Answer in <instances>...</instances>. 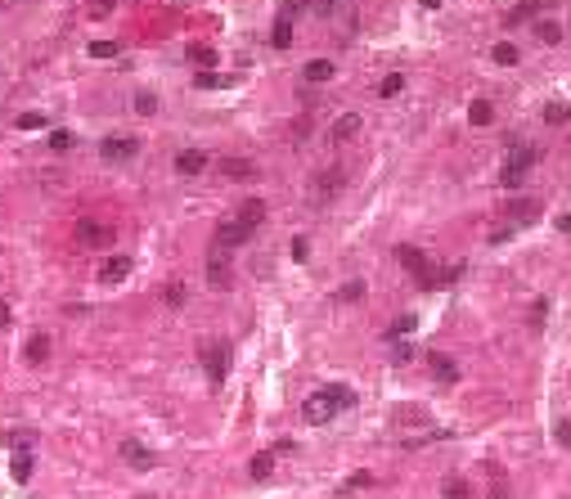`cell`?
<instances>
[{
	"mask_svg": "<svg viewBox=\"0 0 571 499\" xmlns=\"http://www.w3.org/2000/svg\"><path fill=\"white\" fill-rule=\"evenodd\" d=\"M351 136H360V113L337 117V121H333V131H329V140H333V144H347Z\"/></svg>",
	"mask_w": 571,
	"mask_h": 499,
	"instance_id": "30bf717a",
	"label": "cell"
},
{
	"mask_svg": "<svg viewBox=\"0 0 571 499\" xmlns=\"http://www.w3.org/2000/svg\"><path fill=\"white\" fill-rule=\"evenodd\" d=\"M544 117H549V121H563L567 108H563V104H549V108H544Z\"/></svg>",
	"mask_w": 571,
	"mask_h": 499,
	"instance_id": "60d3db41",
	"label": "cell"
},
{
	"mask_svg": "<svg viewBox=\"0 0 571 499\" xmlns=\"http://www.w3.org/2000/svg\"><path fill=\"white\" fill-rule=\"evenodd\" d=\"M126 275H131V261H126V257H108V261L100 265V284H121Z\"/></svg>",
	"mask_w": 571,
	"mask_h": 499,
	"instance_id": "8fae6325",
	"label": "cell"
},
{
	"mask_svg": "<svg viewBox=\"0 0 571 499\" xmlns=\"http://www.w3.org/2000/svg\"><path fill=\"white\" fill-rule=\"evenodd\" d=\"M337 297H342V301H356V297H364V284H356V279H351V284L337 288Z\"/></svg>",
	"mask_w": 571,
	"mask_h": 499,
	"instance_id": "e575fe53",
	"label": "cell"
},
{
	"mask_svg": "<svg viewBox=\"0 0 571 499\" xmlns=\"http://www.w3.org/2000/svg\"><path fill=\"white\" fill-rule=\"evenodd\" d=\"M208 279H212V288H229V279H234V270H229V252L212 248V257H208Z\"/></svg>",
	"mask_w": 571,
	"mask_h": 499,
	"instance_id": "ba28073f",
	"label": "cell"
},
{
	"mask_svg": "<svg viewBox=\"0 0 571 499\" xmlns=\"http://www.w3.org/2000/svg\"><path fill=\"white\" fill-rule=\"evenodd\" d=\"M248 472H252V477H257V481H265V477H270V472H275V455H270V450H261V455H252Z\"/></svg>",
	"mask_w": 571,
	"mask_h": 499,
	"instance_id": "7402d4cb",
	"label": "cell"
},
{
	"mask_svg": "<svg viewBox=\"0 0 571 499\" xmlns=\"http://www.w3.org/2000/svg\"><path fill=\"white\" fill-rule=\"evenodd\" d=\"M337 185H342V172H329V176H320V193L329 198V193H337Z\"/></svg>",
	"mask_w": 571,
	"mask_h": 499,
	"instance_id": "d6a6232c",
	"label": "cell"
},
{
	"mask_svg": "<svg viewBox=\"0 0 571 499\" xmlns=\"http://www.w3.org/2000/svg\"><path fill=\"white\" fill-rule=\"evenodd\" d=\"M248 239H252V229L243 225V221H225V225H216V239H212V248L229 252V248H239V243H248Z\"/></svg>",
	"mask_w": 571,
	"mask_h": 499,
	"instance_id": "8992f818",
	"label": "cell"
},
{
	"mask_svg": "<svg viewBox=\"0 0 571 499\" xmlns=\"http://www.w3.org/2000/svg\"><path fill=\"white\" fill-rule=\"evenodd\" d=\"M423 5H428V9H441V5H445V0H423Z\"/></svg>",
	"mask_w": 571,
	"mask_h": 499,
	"instance_id": "7dc6e473",
	"label": "cell"
},
{
	"mask_svg": "<svg viewBox=\"0 0 571 499\" xmlns=\"http://www.w3.org/2000/svg\"><path fill=\"white\" fill-rule=\"evenodd\" d=\"M558 229H567V234H571V216H558Z\"/></svg>",
	"mask_w": 571,
	"mask_h": 499,
	"instance_id": "bcb514c9",
	"label": "cell"
},
{
	"mask_svg": "<svg viewBox=\"0 0 571 499\" xmlns=\"http://www.w3.org/2000/svg\"><path fill=\"white\" fill-rule=\"evenodd\" d=\"M176 172H185V176L208 172V153H203V149H185V153L176 157Z\"/></svg>",
	"mask_w": 571,
	"mask_h": 499,
	"instance_id": "7c38bea8",
	"label": "cell"
},
{
	"mask_svg": "<svg viewBox=\"0 0 571 499\" xmlns=\"http://www.w3.org/2000/svg\"><path fill=\"white\" fill-rule=\"evenodd\" d=\"M104 162H131V157L140 153V140H131V136H113V140H104Z\"/></svg>",
	"mask_w": 571,
	"mask_h": 499,
	"instance_id": "52a82bcc",
	"label": "cell"
},
{
	"mask_svg": "<svg viewBox=\"0 0 571 499\" xmlns=\"http://www.w3.org/2000/svg\"><path fill=\"white\" fill-rule=\"evenodd\" d=\"M468 117L477 121V126H491V117H495V108L486 104V100H472V108H468Z\"/></svg>",
	"mask_w": 571,
	"mask_h": 499,
	"instance_id": "484cf974",
	"label": "cell"
},
{
	"mask_svg": "<svg viewBox=\"0 0 571 499\" xmlns=\"http://www.w3.org/2000/svg\"><path fill=\"white\" fill-rule=\"evenodd\" d=\"M14 126H18V131H41V126H45V117H41V113H23Z\"/></svg>",
	"mask_w": 571,
	"mask_h": 499,
	"instance_id": "1f68e13d",
	"label": "cell"
},
{
	"mask_svg": "<svg viewBox=\"0 0 571 499\" xmlns=\"http://www.w3.org/2000/svg\"><path fill=\"white\" fill-rule=\"evenodd\" d=\"M536 36H540V41H544V45H558V41H563V28H558V23H553V18H544V23H540V28H536Z\"/></svg>",
	"mask_w": 571,
	"mask_h": 499,
	"instance_id": "4316f807",
	"label": "cell"
},
{
	"mask_svg": "<svg viewBox=\"0 0 571 499\" xmlns=\"http://www.w3.org/2000/svg\"><path fill=\"white\" fill-rule=\"evenodd\" d=\"M567 117H571V108H567Z\"/></svg>",
	"mask_w": 571,
	"mask_h": 499,
	"instance_id": "c3c4849f",
	"label": "cell"
},
{
	"mask_svg": "<svg viewBox=\"0 0 571 499\" xmlns=\"http://www.w3.org/2000/svg\"><path fill=\"white\" fill-rule=\"evenodd\" d=\"M536 157H540V153L531 149V144H517V149L504 157V176H500V180H504V189H517V185H522V176H527L531 167H536Z\"/></svg>",
	"mask_w": 571,
	"mask_h": 499,
	"instance_id": "7a4b0ae2",
	"label": "cell"
},
{
	"mask_svg": "<svg viewBox=\"0 0 571 499\" xmlns=\"http://www.w3.org/2000/svg\"><path fill=\"white\" fill-rule=\"evenodd\" d=\"M198 86H203V90H212V86H225V77H221V72H198Z\"/></svg>",
	"mask_w": 571,
	"mask_h": 499,
	"instance_id": "8d00e7d4",
	"label": "cell"
},
{
	"mask_svg": "<svg viewBox=\"0 0 571 499\" xmlns=\"http://www.w3.org/2000/svg\"><path fill=\"white\" fill-rule=\"evenodd\" d=\"M540 14V0H527V5H517V9H508L504 14V28H522L527 18H536Z\"/></svg>",
	"mask_w": 571,
	"mask_h": 499,
	"instance_id": "d6986e66",
	"label": "cell"
},
{
	"mask_svg": "<svg viewBox=\"0 0 571 499\" xmlns=\"http://www.w3.org/2000/svg\"><path fill=\"white\" fill-rule=\"evenodd\" d=\"M50 149H54V153H68V149H72V136H68V131H54V136H50Z\"/></svg>",
	"mask_w": 571,
	"mask_h": 499,
	"instance_id": "d590c367",
	"label": "cell"
},
{
	"mask_svg": "<svg viewBox=\"0 0 571 499\" xmlns=\"http://www.w3.org/2000/svg\"><path fill=\"white\" fill-rule=\"evenodd\" d=\"M72 239H77L81 248H113V225L95 221V216H81V221L72 225Z\"/></svg>",
	"mask_w": 571,
	"mask_h": 499,
	"instance_id": "277c9868",
	"label": "cell"
},
{
	"mask_svg": "<svg viewBox=\"0 0 571 499\" xmlns=\"http://www.w3.org/2000/svg\"><path fill=\"white\" fill-rule=\"evenodd\" d=\"M136 113H157V95L153 90H140L136 95Z\"/></svg>",
	"mask_w": 571,
	"mask_h": 499,
	"instance_id": "f546056e",
	"label": "cell"
},
{
	"mask_svg": "<svg viewBox=\"0 0 571 499\" xmlns=\"http://www.w3.org/2000/svg\"><path fill=\"white\" fill-rule=\"evenodd\" d=\"M203 369H208V378L212 383H225V373H229V342H208L203 347Z\"/></svg>",
	"mask_w": 571,
	"mask_h": 499,
	"instance_id": "5b68a950",
	"label": "cell"
},
{
	"mask_svg": "<svg viewBox=\"0 0 571 499\" xmlns=\"http://www.w3.org/2000/svg\"><path fill=\"white\" fill-rule=\"evenodd\" d=\"M239 221H243V225H248V229H257V225L265 221V203H261V198H252V203H243V207H239Z\"/></svg>",
	"mask_w": 571,
	"mask_h": 499,
	"instance_id": "ffe728a7",
	"label": "cell"
},
{
	"mask_svg": "<svg viewBox=\"0 0 571 499\" xmlns=\"http://www.w3.org/2000/svg\"><path fill=\"white\" fill-rule=\"evenodd\" d=\"M558 441H563V445H571V423H558Z\"/></svg>",
	"mask_w": 571,
	"mask_h": 499,
	"instance_id": "b9f144b4",
	"label": "cell"
},
{
	"mask_svg": "<svg viewBox=\"0 0 571 499\" xmlns=\"http://www.w3.org/2000/svg\"><path fill=\"white\" fill-rule=\"evenodd\" d=\"M270 45H275V50H288V45H293V18H288V14H279V18H275Z\"/></svg>",
	"mask_w": 571,
	"mask_h": 499,
	"instance_id": "e0dca14e",
	"label": "cell"
},
{
	"mask_svg": "<svg viewBox=\"0 0 571 499\" xmlns=\"http://www.w3.org/2000/svg\"><path fill=\"white\" fill-rule=\"evenodd\" d=\"M121 459H126L131 468H153V450L140 445V441H121Z\"/></svg>",
	"mask_w": 571,
	"mask_h": 499,
	"instance_id": "9c48e42d",
	"label": "cell"
},
{
	"mask_svg": "<svg viewBox=\"0 0 571 499\" xmlns=\"http://www.w3.org/2000/svg\"><path fill=\"white\" fill-rule=\"evenodd\" d=\"M311 0H288V14H293V9H306Z\"/></svg>",
	"mask_w": 571,
	"mask_h": 499,
	"instance_id": "f6af8a7d",
	"label": "cell"
},
{
	"mask_svg": "<svg viewBox=\"0 0 571 499\" xmlns=\"http://www.w3.org/2000/svg\"><path fill=\"white\" fill-rule=\"evenodd\" d=\"M508 216H513L517 225H527L531 216H540V203L536 198H513V203H508Z\"/></svg>",
	"mask_w": 571,
	"mask_h": 499,
	"instance_id": "ac0fdd59",
	"label": "cell"
},
{
	"mask_svg": "<svg viewBox=\"0 0 571 499\" xmlns=\"http://www.w3.org/2000/svg\"><path fill=\"white\" fill-rule=\"evenodd\" d=\"M162 297H167V306H185V288H180V284H172Z\"/></svg>",
	"mask_w": 571,
	"mask_h": 499,
	"instance_id": "74e56055",
	"label": "cell"
},
{
	"mask_svg": "<svg viewBox=\"0 0 571 499\" xmlns=\"http://www.w3.org/2000/svg\"><path fill=\"white\" fill-rule=\"evenodd\" d=\"M414 324H419V320H414V315H400V320H396L392 328H387V337H392V342H396V337H405V333H414Z\"/></svg>",
	"mask_w": 571,
	"mask_h": 499,
	"instance_id": "83f0119b",
	"label": "cell"
},
{
	"mask_svg": "<svg viewBox=\"0 0 571 499\" xmlns=\"http://www.w3.org/2000/svg\"><path fill=\"white\" fill-rule=\"evenodd\" d=\"M445 499H468V481H459V477H450L445 481V491H441Z\"/></svg>",
	"mask_w": 571,
	"mask_h": 499,
	"instance_id": "4dcf8cb0",
	"label": "cell"
},
{
	"mask_svg": "<svg viewBox=\"0 0 571 499\" xmlns=\"http://www.w3.org/2000/svg\"><path fill=\"white\" fill-rule=\"evenodd\" d=\"M5 328H9V306L0 301V333H5Z\"/></svg>",
	"mask_w": 571,
	"mask_h": 499,
	"instance_id": "7bdbcfd3",
	"label": "cell"
},
{
	"mask_svg": "<svg viewBox=\"0 0 571 499\" xmlns=\"http://www.w3.org/2000/svg\"><path fill=\"white\" fill-rule=\"evenodd\" d=\"M544 315H549V301H544V297H540V301H536V306H531V320H536V324H540V320H544Z\"/></svg>",
	"mask_w": 571,
	"mask_h": 499,
	"instance_id": "ab89813d",
	"label": "cell"
},
{
	"mask_svg": "<svg viewBox=\"0 0 571 499\" xmlns=\"http://www.w3.org/2000/svg\"><path fill=\"white\" fill-rule=\"evenodd\" d=\"M23 356H28V364H41L45 356H50V337H45V333H36L32 342H28V351H23Z\"/></svg>",
	"mask_w": 571,
	"mask_h": 499,
	"instance_id": "cb8c5ba5",
	"label": "cell"
},
{
	"mask_svg": "<svg viewBox=\"0 0 571 499\" xmlns=\"http://www.w3.org/2000/svg\"><path fill=\"white\" fill-rule=\"evenodd\" d=\"M396 261L405 265L409 275H414V284H419V288H428V293L436 288V270L428 265V257H423L419 248H409V243H405V248H396Z\"/></svg>",
	"mask_w": 571,
	"mask_h": 499,
	"instance_id": "3957f363",
	"label": "cell"
},
{
	"mask_svg": "<svg viewBox=\"0 0 571 499\" xmlns=\"http://www.w3.org/2000/svg\"><path fill=\"white\" fill-rule=\"evenodd\" d=\"M185 59H189V64H198V68H216V50H212V45H198V41L185 50Z\"/></svg>",
	"mask_w": 571,
	"mask_h": 499,
	"instance_id": "603a6c76",
	"label": "cell"
},
{
	"mask_svg": "<svg viewBox=\"0 0 571 499\" xmlns=\"http://www.w3.org/2000/svg\"><path fill=\"white\" fill-rule=\"evenodd\" d=\"M32 445H23V450H14V459H9V472H14V481H32Z\"/></svg>",
	"mask_w": 571,
	"mask_h": 499,
	"instance_id": "5bb4252c",
	"label": "cell"
},
{
	"mask_svg": "<svg viewBox=\"0 0 571 499\" xmlns=\"http://www.w3.org/2000/svg\"><path fill=\"white\" fill-rule=\"evenodd\" d=\"M216 172L229 176V180H248L252 172H257V167H252L248 157H221V162H216Z\"/></svg>",
	"mask_w": 571,
	"mask_h": 499,
	"instance_id": "4fadbf2b",
	"label": "cell"
},
{
	"mask_svg": "<svg viewBox=\"0 0 571 499\" xmlns=\"http://www.w3.org/2000/svg\"><path fill=\"white\" fill-rule=\"evenodd\" d=\"M392 419H396V428H423V423H428V409H419V405H400Z\"/></svg>",
	"mask_w": 571,
	"mask_h": 499,
	"instance_id": "2e32d148",
	"label": "cell"
},
{
	"mask_svg": "<svg viewBox=\"0 0 571 499\" xmlns=\"http://www.w3.org/2000/svg\"><path fill=\"white\" fill-rule=\"evenodd\" d=\"M315 5H320L324 14H329V9H337V5H342V0H315Z\"/></svg>",
	"mask_w": 571,
	"mask_h": 499,
	"instance_id": "ee69618b",
	"label": "cell"
},
{
	"mask_svg": "<svg viewBox=\"0 0 571 499\" xmlns=\"http://www.w3.org/2000/svg\"><path fill=\"white\" fill-rule=\"evenodd\" d=\"M301 72H306L311 86H320V81H329V77H333V64H329V59H311V64L301 68Z\"/></svg>",
	"mask_w": 571,
	"mask_h": 499,
	"instance_id": "44dd1931",
	"label": "cell"
},
{
	"mask_svg": "<svg viewBox=\"0 0 571 499\" xmlns=\"http://www.w3.org/2000/svg\"><path fill=\"white\" fill-rule=\"evenodd\" d=\"M113 54H117L113 41H90V59H113Z\"/></svg>",
	"mask_w": 571,
	"mask_h": 499,
	"instance_id": "836d02e7",
	"label": "cell"
},
{
	"mask_svg": "<svg viewBox=\"0 0 571 499\" xmlns=\"http://www.w3.org/2000/svg\"><path fill=\"white\" fill-rule=\"evenodd\" d=\"M491 59H495V64H500V68H513V64H517V45L500 41V45H495V50H491Z\"/></svg>",
	"mask_w": 571,
	"mask_h": 499,
	"instance_id": "d4e9b609",
	"label": "cell"
},
{
	"mask_svg": "<svg viewBox=\"0 0 571 499\" xmlns=\"http://www.w3.org/2000/svg\"><path fill=\"white\" fill-rule=\"evenodd\" d=\"M428 364H432L436 383H459V364L450 356H428Z\"/></svg>",
	"mask_w": 571,
	"mask_h": 499,
	"instance_id": "9a60e30c",
	"label": "cell"
},
{
	"mask_svg": "<svg viewBox=\"0 0 571 499\" xmlns=\"http://www.w3.org/2000/svg\"><path fill=\"white\" fill-rule=\"evenodd\" d=\"M351 405H356L351 387L333 383V387H320L315 396H306V405H301V419H306V423H329L337 409H351Z\"/></svg>",
	"mask_w": 571,
	"mask_h": 499,
	"instance_id": "6da1fadb",
	"label": "cell"
},
{
	"mask_svg": "<svg viewBox=\"0 0 571 499\" xmlns=\"http://www.w3.org/2000/svg\"><path fill=\"white\" fill-rule=\"evenodd\" d=\"M311 257V243L306 239H293V261H306Z\"/></svg>",
	"mask_w": 571,
	"mask_h": 499,
	"instance_id": "f35d334b",
	"label": "cell"
},
{
	"mask_svg": "<svg viewBox=\"0 0 571 499\" xmlns=\"http://www.w3.org/2000/svg\"><path fill=\"white\" fill-rule=\"evenodd\" d=\"M400 86H405V77H400V72H392V77H383L378 95H383V100H392V95H400Z\"/></svg>",
	"mask_w": 571,
	"mask_h": 499,
	"instance_id": "f1b7e54d",
	"label": "cell"
}]
</instances>
